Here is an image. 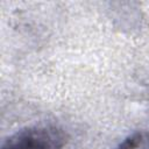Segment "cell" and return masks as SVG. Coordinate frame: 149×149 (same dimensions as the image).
Listing matches in <instances>:
<instances>
[{
  "instance_id": "obj_1",
  "label": "cell",
  "mask_w": 149,
  "mask_h": 149,
  "mask_svg": "<svg viewBox=\"0 0 149 149\" xmlns=\"http://www.w3.org/2000/svg\"><path fill=\"white\" fill-rule=\"evenodd\" d=\"M1 149H65L63 134L48 125H34L13 133Z\"/></svg>"
},
{
  "instance_id": "obj_2",
  "label": "cell",
  "mask_w": 149,
  "mask_h": 149,
  "mask_svg": "<svg viewBox=\"0 0 149 149\" xmlns=\"http://www.w3.org/2000/svg\"><path fill=\"white\" fill-rule=\"evenodd\" d=\"M115 149H149V134L136 132L125 137Z\"/></svg>"
}]
</instances>
